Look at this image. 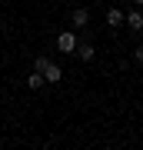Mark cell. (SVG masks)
<instances>
[{"label": "cell", "instance_id": "1", "mask_svg": "<svg viewBox=\"0 0 143 150\" xmlns=\"http://www.w3.org/2000/svg\"><path fill=\"white\" fill-rule=\"evenodd\" d=\"M73 47H77V33L73 30L57 33V50H60V54H73Z\"/></svg>", "mask_w": 143, "mask_h": 150}, {"label": "cell", "instance_id": "2", "mask_svg": "<svg viewBox=\"0 0 143 150\" xmlns=\"http://www.w3.org/2000/svg\"><path fill=\"white\" fill-rule=\"evenodd\" d=\"M73 54H77L80 60H83V64H90V60L97 57V47H93V43H90V40L83 37V40H77V47H73Z\"/></svg>", "mask_w": 143, "mask_h": 150}, {"label": "cell", "instance_id": "3", "mask_svg": "<svg viewBox=\"0 0 143 150\" xmlns=\"http://www.w3.org/2000/svg\"><path fill=\"white\" fill-rule=\"evenodd\" d=\"M70 23H73V30H83L87 23H90V10H87V7H77V10L70 13Z\"/></svg>", "mask_w": 143, "mask_h": 150}, {"label": "cell", "instance_id": "4", "mask_svg": "<svg viewBox=\"0 0 143 150\" xmlns=\"http://www.w3.org/2000/svg\"><path fill=\"white\" fill-rule=\"evenodd\" d=\"M123 23L130 27V33H140V30H143V13H140V10H130V13H123Z\"/></svg>", "mask_w": 143, "mask_h": 150}, {"label": "cell", "instance_id": "5", "mask_svg": "<svg viewBox=\"0 0 143 150\" xmlns=\"http://www.w3.org/2000/svg\"><path fill=\"white\" fill-rule=\"evenodd\" d=\"M43 80H47V83H60V80H63V70H60L57 64H47V70H43Z\"/></svg>", "mask_w": 143, "mask_h": 150}, {"label": "cell", "instance_id": "6", "mask_svg": "<svg viewBox=\"0 0 143 150\" xmlns=\"http://www.w3.org/2000/svg\"><path fill=\"white\" fill-rule=\"evenodd\" d=\"M43 83H47V80H43V74H40V70H33V74H27V87H30V90H40Z\"/></svg>", "mask_w": 143, "mask_h": 150}, {"label": "cell", "instance_id": "7", "mask_svg": "<svg viewBox=\"0 0 143 150\" xmlns=\"http://www.w3.org/2000/svg\"><path fill=\"white\" fill-rule=\"evenodd\" d=\"M106 23H110V27H120V23H123V13L117 10V7H110V10H106Z\"/></svg>", "mask_w": 143, "mask_h": 150}, {"label": "cell", "instance_id": "8", "mask_svg": "<svg viewBox=\"0 0 143 150\" xmlns=\"http://www.w3.org/2000/svg\"><path fill=\"white\" fill-rule=\"evenodd\" d=\"M47 64H50V57H37V60H33V70H40V74H43Z\"/></svg>", "mask_w": 143, "mask_h": 150}, {"label": "cell", "instance_id": "9", "mask_svg": "<svg viewBox=\"0 0 143 150\" xmlns=\"http://www.w3.org/2000/svg\"><path fill=\"white\" fill-rule=\"evenodd\" d=\"M133 60H137V64H143V47H133Z\"/></svg>", "mask_w": 143, "mask_h": 150}, {"label": "cell", "instance_id": "10", "mask_svg": "<svg viewBox=\"0 0 143 150\" xmlns=\"http://www.w3.org/2000/svg\"><path fill=\"white\" fill-rule=\"evenodd\" d=\"M133 4H137V7H143V0H133Z\"/></svg>", "mask_w": 143, "mask_h": 150}]
</instances>
